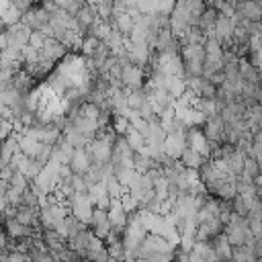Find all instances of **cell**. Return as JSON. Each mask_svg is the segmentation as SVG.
Returning <instances> with one entry per match:
<instances>
[{
    "mask_svg": "<svg viewBox=\"0 0 262 262\" xmlns=\"http://www.w3.org/2000/svg\"><path fill=\"white\" fill-rule=\"evenodd\" d=\"M223 233H225V237L229 239L231 246H246V244H250V239L254 237L248 219H246V217H239V215H235V213H233L231 221L225 225Z\"/></svg>",
    "mask_w": 262,
    "mask_h": 262,
    "instance_id": "7a4b0ae2",
    "label": "cell"
},
{
    "mask_svg": "<svg viewBox=\"0 0 262 262\" xmlns=\"http://www.w3.org/2000/svg\"><path fill=\"white\" fill-rule=\"evenodd\" d=\"M135 262H147V260H145V258H137Z\"/></svg>",
    "mask_w": 262,
    "mask_h": 262,
    "instance_id": "f546056e",
    "label": "cell"
},
{
    "mask_svg": "<svg viewBox=\"0 0 262 262\" xmlns=\"http://www.w3.org/2000/svg\"><path fill=\"white\" fill-rule=\"evenodd\" d=\"M235 12H239L242 16H246L250 23H260L262 20V4L256 2V0L235 2Z\"/></svg>",
    "mask_w": 262,
    "mask_h": 262,
    "instance_id": "7c38bea8",
    "label": "cell"
},
{
    "mask_svg": "<svg viewBox=\"0 0 262 262\" xmlns=\"http://www.w3.org/2000/svg\"><path fill=\"white\" fill-rule=\"evenodd\" d=\"M88 227H90V231H92L98 239L104 242V239L111 235V231H113L111 221H108V213H106L104 209H96V207H94L92 217H90V221H88Z\"/></svg>",
    "mask_w": 262,
    "mask_h": 262,
    "instance_id": "8992f818",
    "label": "cell"
},
{
    "mask_svg": "<svg viewBox=\"0 0 262 262\" xmlns=\"http://www.w3.org/2000/svg\"><path fill=\"white\" fill-rule=\"evenodd\" d=\"M49 18H51L49 10H47L45 6H41V4H37V6H33L29 12L23 14L20 23H23L25 27H29L31 31H43V29L49 25Z\"/></svg>",
    "mask_w": 262,
    "mask_h": 262,
    "instance_id": "5b68a950",
    "label": "cell"
},
{
    "mask_svg": "<svg viewBox=\"0 0 262 262\" xmlns=\"http://www.w3.org/2000/svg\"><path fill=\"white\" fill-rule=\"evenodd\" d=\"M98 45H100V41L94 37V35H84V39H82V45H80V51H82V57H86V59H90L94 53H96V49H98Z\"/></svg>",
    "mask_w": 262,
    "mask_h": 262,
    "instance_id": "7402d4cb",
    "label": "cell"
},
{
    "mask_svg": "<svg viewBox=\"0 0 262 262\" xmlns=\"http://www.w3.org/2000/svg\"><path fill=\"white\" fill-rule=\"evenodd\" d=\"M186 147H190V149L199 151L201 156H205L207 160H211V143L207 141L201 127H190L186 131Z\"/></svg>",
    "mask_w": 262,
    "mask_h": 262,
    "instance_id": "52a82bcc",
    "label": "cell"
},
{
    "mask_svg": "<svg viewBox=\"0 0 262 262\" xmlns=\"http://www.w3.org/2000/svg\"><path fill=\"white\" fill-rule=\"evenodd\" d=\"M242 176H244V178H248V180H256V178L260 176V166H258V160H256L252 154H248V156H246Z\"/></svg>",
    "mask_w": 262,
    "mask_h": 262,
    "instance_id": "44dd1931",
    "label": "cell"
},
{
    "mask_svg": "<svg viewBox=\"0 0 262 262\" xmlns=\"http://www.w3.org/2000/svg\"><path fill=\"white\" fill-rule=\"evenodd\" d=\"M29 184H31V180H29L27 176H23L20 172H16V174L10 178V186H12L14 190H18L20 194H23V192L29 188Z\"/></svg>",
    "mask_w": 262,
    "mask_h": 262,
    "instance_id": "484cf974",
    "label": "cell"
},
{
    "mask_svg": "<svg viewBox=\"0 0 262 262\" xmlns=\"http://www.w3.org/2000/svg\"><path fill=\"white\" fill-rule=\"evenodd\" d=\"M180 162H182V166H184V168H188V170H201V166L207 162V158H205V156H201L199 151H194V149L186 147V149H184V154H182V158H180Z\"/></svg>",
    "mask_w": 262,
    "mask_h": 262,
    "instance_id": "d6986e66",
    "label": "cell"
},
{
    "mask_svg": "<svg viewBox=\"0 0 262 262\" xmlns=\"http://www.w3.org/2000/svg\"><path fill=\"white\" fill-rule=\"evenodd\" d=\"M145 70L133 61H127L121 68V86L129 90H141L145 86Z\"/></svg>",
    "mask_w": 262,
    "mask_h": 262,
    "instance_id": "277c9868",
    "label": "cell"
},
{
    "mask_svg": "<svg viewBox=\"0 0 262 262\" xmlns=\"http://www.w3.org/2000/svg\"><path fill=\"white\" fill-rule=\"evenodd\" d=\"M125 141L129 143V147L133 149V151H145V137H143V133L141 131H137L133 125H129V129L125 131Z\"/></svg>",
    "mask_w": 262,
    "mask_h": 262,
    "instance_id": "ac0fdd59",
    "label": "cell"
},
{
    "mask_svg": "<svg viewBox=\"0 0 262 262\" xmlns=\"http://www.w3.org/2000/svg\"><path fill=\"white\" fill-rule=\"evenodd\" d=\"M0 18H2V23H4L6 27H14V25H18V23H20L23 12L10 4V6H8V8H6L2 14H0Z\"/></svg>",
    "mask_w": 262,
    "mask_h": 262,
    "instance_id": "cb8c5ba5",
    "label": "cell"
},
{
    "mask_svg": "<svg viewBox=\"0 0 262 262\" xmlns=\"http://www.w3.org/2000/svg\"><path fill=\"white\" fill-rule=\"evenodd\" d=\"M0 55H2V49H0Z\"/></svg>",
    "mask_w": 262,
    "mask_h": 262,
    "instance_id": "4dcf8cb0",
    "label": "cell"
},
{
    "mask_svg": "<svg viewBox=\"0 0 262 262\" xmlns=\"http://www.w3.org/2000/svg\"><path fill=\"white\" fill-rule=\"evenodd\" d=\"M106 192H108V196H111V201H119L125 192H127V188L115 178V174L113 176H108L106 178Z\"/></svg>",
    "mask_w": 262,
    "mask_h": 262,
    "instance_id": "603a6c76",
    "label": "cell"
},
{
    "mask_svg": "<svg viewBox=\"0 0 262 262\" xmlns=\"http://www.w3.org/2000/svg\"><path fill=\"white\" fill-rule=\"evenodd\" d=\"M211 246H213V250H215L219 262H229V260H231V250H233V246L229 244V239L225 237V233H221V235H217L215 239H211Z\"/></svg>",
    "mask_w": 262,
    "mask_h": 262,
    "instance_id": "5bb4252c",
    "label": "cell"
},
{
    "mask_svg": "<svg viewBox=\"0 0 262 262\" xmlns=\"http://www.w3.org/2000/svg\"><path fill=\"white\" fill-rule=\"evenodd\" d=\"M186 149V133H172L164 141V156L170 160H180Z\"/></svg>",
    "mask_w": 262,
    "mask_h": 262,
    "instance_id": "ba28073f",
    "label": "cell"
},
{
    "mask_svg": "<svg viewBox=\"0 0 262 262\" xmlns=\"http://www.w3.org/2000/svg\"><path fill=\"white\" fill-rule=\"evenodd\" d=\"M68 209L76 219H80L82 223L88 225V221L92 217V211H94V203L90 201L88 192H74L68 201Z\"/></svg>",
    "mask_w": 262,
    "mask_h": 262,
    "instance_id": "3957f363",
    "label": "cell"
},
{
    "mask_svg": "<svg viewBox=\"0 0 262 262\" xmlns=\"http://www.w3.org/2000/svg\"><path fill=\"white\" fill-rule=\"evenodd\" d=\"M119 201H121V207L125 209V213H127V215H131V213H137V211H139V201H137L133 194L125 192Z\"/></svg>",
    "mask_w": 262,
    "mask_h": 262,
    "instance_id": "d4e9b609",
    "label": "cell"
},
{
    "mask_svg": "<svg viewBox=\"0 0 262 262\" xmlns=\"http://www.w3.org/2000/svg\"><path fill=\"white\" fill-rule=\"evenodd\" d=\"M194 108H196L199 113H203L207 119H209V117H215V115L221 113V106H219V102H217L215 98H201L199 104H196Z\"/></svg>",
    "mask_w": 262,
    "mask_h": 262,
    "instance_id": "ffe728a7",
    "label": "cell"
},
{
    "mask_svg": "<svg viewBox=\"0 0 262 262\" xmlns=\"http://www.w3.org/2000/svg\"><path fill=\"white\" fill-rule=\"evenodd\" d=\"M41 145H43V143L37 141L33 135H29V133H18V151L25 154L27 158H37Z\"/></svg>",
    "mask_w": 262,
    "mask_h": 262,
    "instance_id": "4fadbf2b",
    "label": "cell"
},
{
    "mask_svg": "<svg viewBox=\"0 0 262 262\" xmlns=\"http://www.w3.org/2000/svg\"><path fill=\"white\" fill-rule=\"evenodd\" d=\"M70 188H72L74 192H88V182H86L84 176L72 174V176H70Z\"/></svg>",
    "mask_w": 262,
    "mask_h": 262,
    "instance_id": "4316f807",
    "label": "cell"
},
{
    "mask_svg": "<svg viewBox=\"0 0 262 262\" xmlns=\"http://www.w3.org/2000/svg\"><path fill=\"white\" fill-rule=\"evenodd\" d=\"M31 29L25 27L23 23L14 25V27H8L6 29V39H8V47H14V49H25L29 45V37H31Z\"/></svg>",
    "mask_w": 262,
    "mask_h": 262,
    "instance_id": "9c48e42d",
    "label": "cell"
},
{
    "mask_svg": "<svg viewBox=\"0 0 262 262\" xmlns=\"http://www.w3.org/2000/svg\"><path fill=\"white\" fill-rule=\"evenodd\" d=\"M45 41H47V37H45L41 31H33V33H31V37H29V47H33V49L41 51V49H43V45H45Z\"/></svg>",
    "mask_w": 262,
    "mask_h": 262,
    "instance_id": "83f0119b",
    "label": "cell"
},
{
    "mask_svg": "<svg viewBox=\"0 0 262 262\" xmlns=\"http://www.w3.org/2000/svg\"><path fill=\"white\" fill-rule=\"evenodd\" d=\"M39 55H41L43 59L51 61V63H57V61H61L63 57H68V49H66L59 41H55V39H47L45 45H43V49L39 51Z\"/></svg>",
    "mask_w": 262,
    "mask_h": 262,
    "instance_id": "8fae6325",
    "label": "cell"
},
{
    "mask_svg": "<svg viewBox=\"0 0 262 262\" xmlns=\"http://www.w3.org/2000/svg\"><path fill=\"white\" fill-rule=\"evenodd\" d=\"M215 20H217V10H213L211 6H207V10L201 14V18H199V25H196V29L205 35V37H209V35H213V29H215Z\"/></svg>",
    "mask_w": 262,
    "mask_h": 262,
    "instance_id": "e0dca14e",
    "label": "cell"
},
{
    "mask_svg": "<svg viewBox=\"0 0 262 262\" xmlns=\"http://www.w3.org/2000/svg\"><path fill=\"white\" fill-rule=\"evenodd\" d=\"M246 125L252 133L262 131V104H252L246 108Z\"/></svg>",
    "mask_w": 262,
    "mask_h": 262,
    "instance_id": "9a60e30c",
    "label": "cell"
},
{
    "mask_svg": "<svg viewBox=\"0 0 262 262\" xmlns=\"http://www.w3.org/2000/svg\"><path fill=\"white\" fill-rule=\"evenodd\" d=\"M133 27H135V20H133V16H131L129 12H121V14H117V16H115L113 31H117V33H119V35H123L125 39H129V37H131Z\"/></svg>",
    "mask_w": 262,
    "mask_h": 262,
    "instance_id": "2e32d148",
    "label": "cell"
},
{
    "mask_svg": "<svg viewBox=\"0 0 262 262\" xmlns=\"http://www.w3.org/2000/svg\"><path fill=\"white\" fill-rule=\"evenodd\" d=\"M70 170L74 172V174H80V176H84L88 170H90V166H92V160H90V154H88V149L86 147H76L74 149V154H72V158H70Z\"/></svg>",
    "mask_w": 262,
    "mask_h": 262,
    "instance_id": "30bf717a",
    "label": "cell"
},
{
    "mask_svg": "<svg viewBox=\"0 0 262 262\" xmlns=\"http://www.w3.org/2000/svg\"><path fill=\"white\" fill-rule=\"evenodd\" d=\"M250 154H262V131L252 133V149Z\"/></svg>",
    "mask_w": 262,
    "mask_h": 262,
    "instance_id": "f1b7e54d",
    "label": "cell"
},
{
    "mask_svg": "<svg viewBox=\"0 0 262 262\" xmlns=\"http://www.w3.org/2000/svg\"><path fill=\"white\" fill-rule=\"evenodd\" d=\"M180 57L184 66V78H199L203 76L205 66V45L201 43H182L180 45Z\"/></svg>",
    "mask_w": 262,
    "mask_h": 262,
    "instance_id": "6da1fadb",
    "label": "cell"
}]
</instances>
